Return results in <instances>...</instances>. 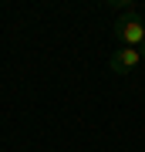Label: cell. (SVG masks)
<instances>
[{
	"instance_id": "obj_1",
	"label": "cell",
	"mask_w": 145,
	"mask_h": 152,
	"mask_svg": "<svg viewBox=\"0 0 145 152\" xmlns=\"http://www.w3.org/2000/svg\"><path fill=\"white\" fill-rule=\"evenodd\" d=\"M138 64H142V51L138 48H118V51L108 54V68L115 75H132Z\"/></svg>"
},
{
	"instance_id": "obj_2",
	"label": "cell",
	"mask_w": 145,
	"mask_h": 152,
	"mask_svg": "<svg viewBox=\"0 0 145 152\" xmlns=\"http://www.w3.org/2000/svg\"><path fill=\"white\" fill-rule=\"evenodd\" d=\"M138 51H142V61H145V44H142V48H138Z\"/></svg>"
}]
</instances>
